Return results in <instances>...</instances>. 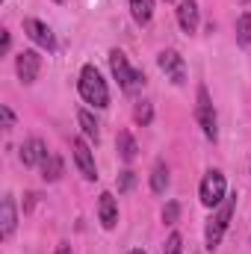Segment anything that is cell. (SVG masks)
<instances>
[{
	"instance_id": "cell-1",
	"label": "cell",
	"mask_w": 251,
	"mask_h": 254,
	"mask_svg": "<svg viewBox=\"0 0 251 254\" xmlns=\"http://www.w3.org/2000/svg\"><path fill=\"white\" fill-rule=\"evenodd\" d=\"M77 89H80V98L98 110L110 107V89H107V80L101 77V71L95 65H83L80 68V80H77Z\"/></svg>"
},
{
	"instance_id": "cell-2",
	"label": "cell",
	"mask_w": 251,
	"mask_h": 254,
	"mask_svg": "<svg viewBox=\"0 0 251 254\" xmlns=\"http://www.w3.org/2000/svg\"><path fill=\"white\" fill-rule=\"evenodd\" d=\"M234 210H237V195H228V198L216 207V213L207 219V228H204V246H207V252H216V249L222 246V237H225V231H228V225H231Z\"/></svg>"
},
{
	"instance_id": "cell-3",
	"label": "cell",
	"mask_w": 251,
	"mask_h": 254,
	"mask_svg": "<svg viewBox=\"0 0 251 254\" xmlns=\"http://www.w3.org/2000/svg\"><path fill=\"white\" fill-rule=\"evenodd\" d=\"M110 68H113V77L119 80V86L125 89L127 95H133V92H139V89L145 86V74L127 63V57L119 51V48L110 51Z\"/></svg>"
},
{
	"instance_id": "cell-4",
	"label": "cell",
	"mask_w": 251,
	"mask_h": 254,
	"mask_svg": "<svg viewBox=\"0 0 251 254\" xmlns=\"http://www.w3.org/2000/svg\"><path fill=\"white\" fill-rule=\"evenodd\" d=\"M195 122H198V127L204 130V136L210 142L219 139V122H216V110H213L207 86H198V95H195Z\"/></svg>"
},
{
	"instance_id": "cell-5",
	"label": "cell",
	"mask_w": 251,
	"mask_h": 254,
	"mask_svg": "<svg viewBox=\"0 0 251 254\" xmlns=\"http://www.w3.org/2000/svg\"><path fill=\"white\" fill-rule=\"evenodd\" d=\"M198 198L204 207L216 210L225 198H228V184H225V175L219 169H210L204 178H201V187H198Z\"/></svg>"
},
{
	"instance_id": "cell-6",
	"label": "cell",
	"mask_w": 251,
	"mask_h": 254,
	"mask_svg": "<svg viewBox=\"0 0 251 254\" xmlns=\"http://www.w3.org/2000/svg\"><path fill=\"white\" fill-rule=\"evenodd\" d=\"M24 33H27L30 42H36V45L45 48L48 54L57 51V36H54V30H51L45 21H39V18H24Z\"/></svg>"
},
{
	"instance_id": "cell-7",
	"label": "cell",
	"mask_w": 251,
	"mask_h": 254,
	"mask_svg": "<svg viewBox=\"0 0 251 254\" xmlns=\"http://www.w3.org/2000/svg\"><path fill=\"white\" fill-rule=\"evenodd\" d=\"M157 65H160V71H163L175 86H184V83H187V63H184V57H181L178 51H163V54L157 57Z\"/></svg>"
},
{
	"instance_id": "cell-8",
	"label": "cell",
	"mask_w": 251,
	"mask_h": 254,
	"mask_svg": "<svg viewBox=\"0 0 251 254\" xmlns=\"http://www.w3.org/2000/svg\"><path fill=\"white\" fill-rule=\"evenodd\" d=\"M39 71H42V57H39L36 51H21V54H18V60H15V74H18V80H21L24 86L36 83Z\"/></svg>"
},
{
	"instance_id": "cell-9",
	"label": "cell",
	"mask_w": 251,
	"mask_h": 254,
	"mask_svg": "<svg viewBox=\"0 0 251 254\" xmlns=\"http://www.w3.org/2000/svg\"><path fill=\"white\" fill-rule=\"evenodd\" d=\"M71 148H74V163H77V169H80V175L86 178V181H98V166H95V151L83 142V139H74L71 142Z\"/></svg>"
},
{
	"instance_id": "cell-10",
	"label": "cell",
	"mask_w": 251,
	"mask_h": 254,
	"mask_svg": "<svg viewBox=\"0 0 251 254\" xmlns=\"http://www.w3.org/2000/svg\"><path fill=\"white\" fill-rule=\"evenodd\" d=\"M18 228V207H15V198L12 195H3L0 201V237L3 240H12Z\"/></svg>"
},
{
	"instance_id": "cell-11",
	"label": "cell",
	"mask_w": 251,
	"mask_h": 254,
	"mask_svg": "<svg viewBox=\"0 0 251 254\" xmlns=\"http://www.w3.org/2000/svg\"><path fill=\"white\" fill-rule=\"evenodd\" d=\"M98 219H101V225L107 231H113L119 225V201H116L113 192H101V198H98Z\"/></svg>"
},
{
	"instance_id": "cell-12",
	"label": "cell",
	"mask_w": 251,
	"mask_h": 254,
	"mask_svg": "<svg viewBox=\"0 0 251 254\" xmlns=\"http://www.w3.org/2000/svg\"><path fill=\"white\" fill-rule=\"evenodd\" d=\"M178 24L184 33H195L198 24H201V12H198V3L195 0H181L178 3Z\"/></svg>"
},
{
	"instance_id": "cell-13",
	"label": "cell",
	"mask_w": 251,
	"mask_h": 254,
	"mask_svg": "<svg viewBox=\"0 0 251 254\" xmlns=\"http://www.w3.org/2000/svg\"><path fill=\"white\" fill-rule=\"evenodd\" d=\"M45 157H48V145H45L39 136H33V139H27V142L21 145V163H24V166H39Z\"/></svg>"
},
{
	"instance_id": "cell-14",
	"label": "cell",
	"mask_w": 251,
	"mask_h": 254,
	"mask_svg": "<svg viewBox=\"0 0 251 254\" xmlns=\"http://www.w3.org/2000/svg\"><path fill=\"white\" fill-rule=\"evenodd\" d=\"M116 151H119V157H122L125 163H133V160H136L139 148H136V139L130 136V130H122V133L116 136Z\"/></svg>"
},
{
	"instance_id": "cell-15",
	"label": "cell",
	"mask_w": 251,
	"mask_h": 254,
	"mask_svg": "<svg viewBox=\"0 0 251 254\" xmlns=\"http://www.w3.org/2000/svg\"><path fill=\"white\" fill-rule=\"evenodd\" d=\"M39 169H42V178H45L48 184H57V181L63 178V160H60L57 154H51V151H48V157L39 163Z\"/></svg>"
},
{
	"instance_id": "cell-16",
	"label": "cell",
	"mask_w": 251,
	"mask_h": 254,
	"mask_svg": "<svg viewBox=\"0 0 251 254\" xmlns=\"http://www.w3.org/2000/svg\"><path fill=\"white\" fill-rule=\"evenodd\" d=\"M130 15H133V21L139 27L151 24V18H154V0H130Z\"/></svg>"
},
{
	"instance_id": "cell-17",
	"label": "cell",
	"mask_w": 251,
	"mask_h": 254,
	"mask_svg": "<svg viewBox=\"0 0 251 254\" xmlns=\"http://www.w3.org/2000/svg\"><path fill=\"white\" fill-rule=\"evenodd\" d=\"M166 190H169V166H166L163 160H157L154 169H151V192L163 195Z\"/></svg>"
},
{
	"instance_id": "cell-18",
	"label": "cell",
	"mask_w": 251,
	"mask_h": 254,
	"mask_svg": "<svg viewBox=\"0 0 251 254\" xmlns=\"http://www.w3.org/2000/svg\"><path fill=\"white\" fill-rule=\"evenodd\" d=\"M77 125H80V130H83V136H89L92 142L101 139V127H98L95 116H92L89 110H77Z\"/></svg>"
},
{
	"instance_id": "cell-19",
	"label": "cell",
	"mask_w": 251,
	"mask_h": 254,
	"mask_svg": "<svg viewBox=\"0 0 251 254\" xmlns=\"http://www.w3.org/2000/svg\"><path fill=\"white\" fill-rule=\"evenodd\" d=\"M237 45L240 48H249L251 45V12H243L237 18Z\"/></svg>"
},
{
	"instance_id": "cell-20",
	"label": "cell",
	"mask_w": 251,
	"mask_h": 254,
	"mask_svg": "<svg viewBox=\"0 0 251 254\" xmlns=\"http://www.w3.org/2000/svg\"><path fill=\"white\" fill-rule=\"evenodd\" d=\"M133 119H136V125L148 127L151 122H154V107H151L148 101H139V104L133 107Z\"/></svg>"
},
{
	"instance_id": "cell-21",
	"label": "cell",
	"mask_w": 251,
	"mask_h": 254,
	"mask_svg": "<svg viewBox=\"0 0 251 254\" xmlns=\"http://www.w3.org/2000/svg\"><path fill=\"white\" fill-rule=\"evenodd\" d=\"M163 254H184V237L181 234H169V240L163 246Z\"/></svg>"
},
{
	"instance_id": "cell-22",
	"label": "cell",
	"mask_w": 251,
	"mask_h": 254,
	"mask_svg": "<svg viewBox=\"0 0 251 254\" xmlns=\"http://www.w3.org/2000/svg\"><path fill=\"white\" fill-rule=\"evenodd\" d=\"M178 216H181V204H178V201H169V204L163 207V225H175Z\"/></svg>"
},
{
	"instance_id": "cell-23",
	"label": "cell",
	"mask_w": 251,
	"mask_h": 254,
	"mask_svg": "<svg viewBox=\"0 0 251 254\" xmlns=\"http://www.w3.org/2000/svg\"><path fill=\"white\" fill-rule=\"evenodd\" d=\"M133 184H136V172H130V169H127V172L119 175V192H130V190H133Z\"/></svg>"
},
{
	"instance_id": "cell-24",
	"label": "cell",
	"mask_w": 251,
	"mask_h": 254,
	"mask_svg": "<svg viewBox=\"0 0 251 254\" xmlns=\"http://www.w3.org/2000/svg\"><path fill=\"white\" fill-rule=\"evenodd\" d=\"M0 116H3V127H6V130H12V127H15V116H12V110H9V107H0Z\"/></svg>"
},
{
	"instance_id": "cell-25",
	"label": "cell",
	"mask_w": 251,
	"mask_h": 254,
	"mask_svg": "<svg viewBox=\"0 0 251 254\" xmlns=\"http://www.w3.org/2000/svg\"><path fill=\"white\" fill-rule=\"evenodd\" d=\"M24 198H27V201H24V213H30V210H33V204H36V198H39V195H36V192H27V195H24Z\"/></svg>"
},
{
	"instance_id": "cell-26",
	"label": "cell",
	"mask_w": 251,
	"mask_h": 254,
	"mask_svg": "<svg viewBox=\"0 0 251 254\" xmlns=\"http://www.w3.org/2000/svg\"><path fill=\"white\" fill-rule=\"evenodd\" d=\"M9 48H12V36H9V30H3V45H0V51L9 54Z\"/></svg>"
},
{
	"instance_id": "cell-27",
	"label": "cell",
	"mask_w": 251,
	"mask_h": 254,
	"mask_svg": "<svg viewBox=\"0 0 251 254\" xmlns=\"http://www.w3.org/2000/svg\"><path fill=\"white\" fill-rule=\"evenodd\" d=\"M54 254H71V246H68V243H60V246H57V252Z\"/></svg>"
},
{
	"instance_id": "cell-28",
	"label": "cell",
	"mask_w": 251,
	"mask_h": 254,
	"mask_svg": "<svg viewBox=\"0 0 251 254\" xmlns=\"http://www.w3.org/2000/svg\"><path fill=\"white\" fill-rule=\"evenodd\" d=\"M127 254H148L145 249H133V252H127Z\"/></svg>"
},
{
	"instance_id": "cell-29",
	"label": "cell",
	"mask_w": 251,
	"mask_h": 254,
	"mask_svg": "<svg viewBox=\"0 0 251 254\" xmlns=\"http://www.w3.org/2000/svg\"><path fill=\"white\" fill-rule=\"evenodd\" d=\"M54 3H63V0H54Z\"/></svg>"
},
{
	"instance_id": "cell-30",
	"label": "cell",
	"mask_w": 251,
	"mask_h": 254,
	"mask_svg": "<svg viewBox=\"0 0 251 254\" xmlns=\"http://www.w3.org/2000/svg\"><path fill=\"white\" fill-rule=\"evenodd\" d=\"M166 3H172V0H166Z\"/></svg>"
}]
</instances>
